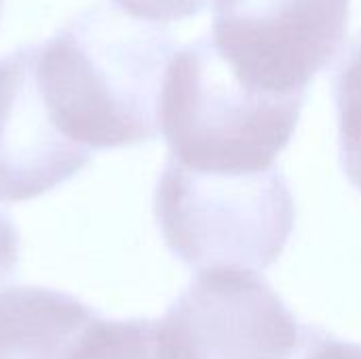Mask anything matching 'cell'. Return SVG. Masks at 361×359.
<instances>
[{"mask_svg":"<svg viewBox=\"0 0 361 359\" xmlns=\"http://www.w3.org/2000/svg\"><path fill=\"white\" fill-rule=\"evenodd\" d=\"M173 36L110 4H93L34 44V74L55 127L87 148L154 140Z\"/></svg>","mask_w":361,"mask_h":359,"instance_id":"cell-1","label":"cell"},{"mask_svg":"<svg viewBox=\"0 0 361 359\" xmlns=\"http://www.w3.org/2000/svg\"><path fill=\"white\" fill-rule=\"evenodd\" d=\"M305 97H279L245 85L203 36L173 53L159 125L167 159L207 174H260L288 148Z\"/></svg>","mask_w":361,"mask_h":359,"instance_id":"cell-2","label":"cell"},{"mask_svg":"<svg viewBox=\"0 0 361 359\" xmlns=\"http://www.w3.org/2000/svg\"><path fill=\"white\" fill-rule=\"evenodd\" d=\"M154 216L169 252L190 269L258 273L283 254L296 205L279 167L207 174L167 159L154 193Z\"/></svg>","mask_w":361,"mask_h":359,"instance_id":"cell-3","label":"cell"},{"mask_svg":"<svg viewBox=\"0 0 361 359\" xmlns=\"http://www.w3.org/2000/svg\"><path fill=\"white\" fill-rule=\"evenodd\" d=\"M349 15L351 0H214L212 40L245 85L307 97L343 47Z\"/></svg>","mask_w":361,"mask_h":359,"instance_id":"cell-4","label":"cell"},{"mask_svg":"<svg viewBox=\"0 0 361 359\" xmlns=\"http://www.w3.org/2000/svg\"><path fill=\"white\" fill-rule=\"evenodd\" d=\"M298 320L256 271H203L157 320L161 359H290Z\"/></svg>","mask_w":361,"mask_h":359,"instance_id":"cell-5","label":"cell"},{"mask_svg":"<svg viewBox=\"0 0 361 359\" xmlns=\"http://www.w3.org/2000/svg\"><path fill=\"white\" fill-rule=\"evenodd\" d=\"M91 152L53 123L34 74V44L0 57V201L36 199L72 176Z\"/></svg>","mask_w":361,"mask_h":359,"instance_id":"cell-6","label":"cell"},{"mask_svg":"<svg viewBox=\"0 0 361 359\" xmlns=\"http://www.w3.org/2000/svg\"><path fill=\"white\" fill-rule=\"evenodd\" d=\"M95 311L47 288L0 292V359H70Z\"/></svg>","mask_w":361,"mask_h":359,"instance_id":"cell-7","label":"cell"},{"mask_svg":"<svg viewBox=\"0 0 361 359\" xmlns=\"http://www.w3.org/2000/svg\"><path fill=\"white\" fill-rule=\"evenodd\" d=\"M341 163L349 182L361 190V34L349 44L334 74Z\"/></svg>","mask_w":361,"mask_h":359,"instance_id":"cell-8","label":"cell"},{"mask_svg":"<svg viewBox=\"0 0 361 359\" xmlns=\"http://www.w3.org/2000/svg\"><path fill=\"white\" fill-rule=\"evenodd\" d=\"M70 359H161L157 320H95L80 336Z\"/></svg>","mask_w":361,"mask_h":359,"instance_id":"cell-9","label":"cell"},{"mask_svg":"<svg viewBox=\"0 0 361 359\" xmlns=\"http://www.w3.org/2000/svg\"><path fill=\"white\" fill-rule=\"evenodd\" d=\"M290 359H361V345L302 324L298 345Z\"/></svg>","mask_w":361,"mask_h":359,"instance_id":"cell-10","label":"cell"},{"mask_svg":"<svg viewBox=\"0 0 361 359\" xmlns=\"http://www.w3.org/2000/svg\"><path fill=\"white\" fill-rule=\"evenodd\" d=\"M207 0H114L127 15L152 21V23H167L190 17L205 6Z\"/></svg>","mask_w":361,"mask_h":359,"instance_id":"cell-11","label":"cell"},{"mask_svg":"<svg viewBox=\"0 0 361 359\" xmlns=\"http://www.w3.org/2000/svg\"><path fill=\"white\" fill-rule=\"evenodd\" d=\"M19 262V235L11 218L0 212V284L6 281Z\"/></svg>","mask_w":361,"mask_h":359,"instance_id":"cell-12","label":"cell"},{"mask_svg":"<svg viewBox=\"0 0 361 359\" xmlns=\"http://www.w3.org/2000/svg\"><path fill=\"white\" fill-rule=\"evenodd\" d=\"M2 6H4V0H0V17H2Z\"/></svg>","mask_w":361,"mask_h":359,"instance_id":"cell-13","label":"cell"}]
</instances>
